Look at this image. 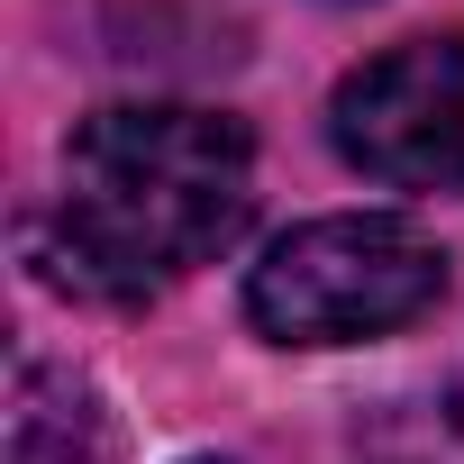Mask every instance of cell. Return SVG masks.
I'll return each mask as SVG.
<instances>
[{"label": "cell", "instance_id": "6da1fadb", "mask_svg": "<svg viewBox=\"0 0 464 464\" xmlns=\"http://www.w3.org/2000/svg\"><path fill=\"white\" fill-rule=\"evenodd\" d=\"M256 209V146L191 101H119L64 137V227L37 237L46 283L146 301L173 274L237 246Z\"/></svg>", "mask_w": 464, "mask_h": 464}, {"label": "cell", "instance_id": "7a4b0ae2", "mask_svg": "<svg viewBox=\"0 0 464 464\" xmlns=\"http://www.w3.org/2000/svg\"><path fill=\"white\" fill-rule=\"evenodd\" d=\"M437 292H446L437 237H419L410 218L355 209L265 246V265L246 274V319L274 346H364L437 310Z\"/></svg>", "mask_w": 464, "mask_h": 464}, {"label": "cell", "instance_id": "3957f363", "mask_svg": "<svg viewBox=\"0 0 464 464\" xmlns=\"http://www.w3.org/2000/svg\"><path fill=\"white\" fill-rule=\"evenodd\" d=\"M328 137L392 191H464V28L401 37L328 101Z\"/></svg>", "mask_w": 464, "mask_h": 464}, {"label": "cell", "instance_id": "277c9868", "mask_svg": "<svg viewBox=\"0 0 464 464\" xmlns=\"http://www.w3.org/2000/svg\"><path fill=\"white\" fill-rule=\"evenodd\" d=\"M119 428L101 410V392L73 364L19 355V392H10V464H110Z\"/></svg>", "mask_w": 464, "mask_h": 464}, {"label": "cell", "instance_id": "5b68a950", "mask_svg": "<svg viewBox=\"0 0 464 464\" xmlns=\"http://www.w3.org/2000/svg\"><path fill=\"white\" fill-rule=\"evenodd\" d=\"M455 437H464V382H455Z\"/></svg>", "mask_w": 464, "mask_h": 464}]
</instances>
